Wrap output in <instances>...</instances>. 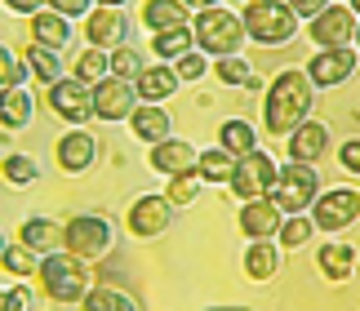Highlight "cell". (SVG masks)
Returning a JSON list of instances; mask_svg holds the SVG:
<instances>
[{"label": "cell", "mask_w": 360, "mask_h": 311, "mask_svg": "<svg viewBox=\"0 0 360 311\" xmlns=\"http://www.w3.org/2000/svg\"><path fill=\"white\" fill-rule=\"evenodd\" d=\"M116 240H120V231H116V222L107 214H76V218L63 222V249L76 253V258H85L89 267L112 258Z\"/></svg>", "instance_id": "5b68a950"}, {"label": "cell", "mask_w": 360, "mask_h": 311, "mask_svg": "<svg viewBox=\"0 0 360 311\" xmlns=\"http://www.w3.org/2000/svg\"><path fill=\"white\" fill-rule=\"evenodd\" d=\"M27 32H32V40L36 45H49V49H67L72 45V18H67V13H58V9H36L32 18H27Z\"/></svg>", "instance_id": "603a6c76"}, {"label": "cell", "mask_w": 360, "mask_h": 311, "mask_svg": "<svg viewBox=\"0 0 360 311\" xmlns=\"http://www.w3.org/2000/svg\"><path fill=\"white\" fill-rule=\"evenodd\" d=\"M316 94L321 89L311 84V76L302 72V67L276 72L267 80V89H262V134L285 138L289 129H298V125L316 111Z\"/></svg>", "instance_id": "6da1fadb"}, {"label": "cell", "mask_w": 360, "mask_h": 311, "mask_svg": "<svg viewBox=\"0 0 360 311\" xmlns=\"http://www.w3.org/2000/svg\"><path fill=\"white\" fill-rule=\"evenodd\" d=\"M311 222L321 236H342L360 222V187H321L311 205Z\"/></svg>", "instance_id": "52a82bcc"}, {"label": "cell", "mask_w": 360, "mask_h": 311, "mask_svg": "<svg viewBox=\"0 0 360 311\" xmlns=\"http://www.w3.org/2000/svg\"><path fill=\"white\" fill-rule=\"evenodd\" d=\"M356 267H360V249L342 236H329L325 245L316 249V272H321L329 285H347L356 276Z\"/></svg>", "instance_id": "ac0fdd59"}, {"label": "cell", "mask_w": 360, "mask_h": 311, "mask_svg": "<svg viewBox=\"0 0 360 311\" xmlns=\"http://www.w3.org/2000/svg\"><path fill=\"white\" fill-rule=\"evenodd\" d=\"M80 311H143L134 293H124L120 285H94L85 298H80Z\"/></svg>", "instance_id": "4dcf8cb0"}, {"label": "cell", "mask_w": 360, "mask_h": 311, "mask_svg": "<svg viewBox=\"0 0 360 311\" xmlns=\"http://www.w3.org/2000/svg\"><path fill=\"white\" fill-rule=\"evenodd\" d=\"M338 169L352 174V178H360V134L347 138V143H338Z\"/></svg>", "instance_id": "b9f144b4"}, {"label": "cell", "mask_w": 360, "mask_h": 311, "mask_svg": "<svg viewBox=\"0 0 360 311\" xmlns=\"http://www.w3.org/2000/svg\"><path fill=\"white\" fill-rule=\"evenodd\" d=\"M98 156H103V143H98V134L89 129V125H67V134L53 143V165L63 169V174H89L94 165H98Z\"/></svg>", "instance_id": "7c38bea8"}, {"label": "cell", "mask_w": 360, "mask_h": 311, "mask_svg": "<svg viewBox=\"0 0 360 311\" xmlns=\"http://www.w3.org/2000/svg\"><path fill=\"white\" fill-rule=\"evenodd\" d=\"M5 245H9V236H5V231H0V253H5Z\"/></svg>", "instance_id": "f907efd6"}, {"label": "cell", "mask_w": 360, "mask_h": 311, "mask_svg": "<svg viewBox=\"0 0 360 311\" xmlns=\"http://www.w3.org/2000/svg\"><path fill=\"white\" fill-rule=\"evenodd\" d=\"M187 49H196L191 23H187V27H169V32H151V53H147V58H156V63H174V58H183Z\"/></svg>", "instance_id": "83f0119b"}, {"label": "cell", "mask_w": 360, "mask_h": 311, "mask_svg": "<svg viewBox=\"0 0 360 311\" xmlns=\"http://www.w3.org/2000/svg\"><path fill=\"white\" fill-rule=\"evenodd\" d=\"M245 5H262V0H240V9H245Z\"/></svg>", "instance_id": "f5cc1de1"}, {"label": "cell", "mask_w": 360, "mask_h": 311, "mask_svg": "<svg viewBox=\"0 0 360 311\" xmlns=\"http://www.w3.org/2000/svg\"><path fill=\"white\" fill-rule=\"evenodd\" d=\"M231 169H236V156H231L227 147H205L196 156V174L205 178V187H227L231 182Z\"/></svg>", "instance_id": "4316f807"}, {"label": "cell", "mask_w": 360, "mask_h": 311, "mask_svg": "<svg viewBox=\"0 0 360 311\" xmlns=\"http://www.w3.org/2000/svg\"><path fill=\"white\" fill-rule=\"evenodd\" d=\"M258 134L262 129H254L245 116H231V120L218 125V147H227L231 156H249V151L258 147Z\"/></svg>", "instance_id": "f546056e"}, {"label": "cell", "mask_w": 360, "mask_h": 311, "mask_svg": "<svg viewBox=\"0 0 360 311\" xmlns=\"http://www.w3.org/2000/svg\"><path fill=\"white\" fill-rule=\"evenodd\" d=\"M210 76L218 84H227V89H245V84L254 80V63H249L245 53H223V58H214Z\"/></svg>", "instance_id": "e575fe53"}, {"label": "cell", "mask_w": 360, "mask_h": 311, "mask_svg": "<svg viewBox=\"0 0 360 311\" xmlns=\"http://www.w3.org/2000/svg\"><path fill=\"white\" fill-rule=\"evenodd\" d=\"M0 311H36V298L27 289V280H13V285L0 289Z\"/></svg>", "instance_id": "60d3db41"}, {"label": "cell", "mask_w": 360, "mask_h": 311, "mask_svg": "<svg viewBox=\"0 0 360 311\" xmlns=\"http://www.w3.org/2000/svg\"><path fill=\"white\" fill-rule=\"evenodd\" d=\"M205 196V178L191 169V174H174V178H165V201H169L174 209H191Z\"/></svg>", "instance_id": "d590c367"}, {"label": "cell", "mask_w": 360, "mask_h": 311, "mask_svg": "<svg viewBox=\"0 0 360 311\" xmlns=\"http://www.w3.org/2000/svg\"><path fill=\"white\" fill-rule=\"evenodd\" d=\"M281 262H285V249L276 240H249L245 253H240V267L254 285H267V280L281 276Z\"/></svg>", "instance_id": "7402d4cb"}, {"label": "cell", "mask_w": 360, "mask_h": 311, "mask_svg": "<svg viewBox=\"0 0 360 311\" xmlns=\"http://www.w3.org/2000/svg\"><path fill=\"white\" fill-rule=\"evenodd\" d=\"M302 72L311 76L316 89H338L360 72V49L356 45H338V49H316Z\"/></svg>", "instance_id": "4fadbf2b"}, {"label": "cell", "mask_w": 360, "mask_h": 311, "mask_svg": "<svg viewBox=\"0 0 360 311\" xmlns=\"http://www.w3.org/2000/svg\"><path fill=\"white\" fill-rule=\"evenodd\" d=\"M321 174L316 165H298V160H285L281 174H276V187H271V201L281 205V214H311L316 196H321Z\"/></svg>", "instance_id": "8992f818"}, {"label": "cell", "mask_w": 360, "mask_h": 311, "mask_svg": "<svg viewBox=\"0 0 360 311\" xmlns=\"http://www.w3.org/2000/svg\"><path fill=\"white\" fill-rule=\"evenodd\" d=\"M13 240H22L32 253H53V249H63V222H53V218H45V214H32V218H22V227H18V236Z\"/></svg>", "instance_id": "d4e9b609"}, {"label": "cell", "mask_w": 360, "mask_h": 311, "mask_svg": "<svg viewBox=\"0 0 360 311\" xmlns=\"http://www.w3.org/2000/svg\"><path fill=\"white\" fill-rule=\"evenodd\" d=\"M311 236H321L316 222H311V214H285L281 231H276V245H281L285 253H298V249L311 245Z\"/></svg>", "instance_id": "d6a6232c"}, {"label": "cell", "mask_w": 360, "mask_h": 311, "mask_svg": "<svg viewBox=\"0 0 360 311\" xmlns=\"http://www.w3.org/2000/svg\"><path fill=\"white\" fill-rule=\"evenodd\" d=\"M138 107V89L134 80H120V76H103L94 84V120H107V125H120L129 120V111Z\"/></svg>", "instance_id": "9a60e30c"}, {"label": "cell", "mask_w": 360, "mask_h": 311, "mask_svg": "<svg viewBox=\"0 0 360 311\" xmlns=\"http://www.w3.org/2000/svg\"><path fill=\"white\" fill-rule=\"evenodd\" d=\"M183 5L196 13V9H210V5H227V0H183Z\"/></svg>", "instance_id": "bcb514c9"}, {"label": "cell", "mask_w": 360, "mask_h": 311, "mask_svg": "<svg viewBox=\"0 0 360 311\" xmlns=\"http://www.w3.org/2000/svg\"><path fill=\"white\" fill-rule=\"evenodd\" d=\"M347 5H352V9H356V18H360V0H347Z\"/></svg>", "instance_id": "816d5d0a"}, {"label": "cell", "mask_w": 360, "mask_h": 311, "mask_svg": "<svg viewBox=\"0 0 360 311\" xmlns=\"http://www.w3.org/2000/svg\"><path fill=\"white\" fill-rule=\"evenodd\" d=\"M0 178L9 187H36L40 182V160L27 151H13V156H0Z\"/></svg>", "instance_id": "836d02e7"}, {"label": "cell", "mask_w": 360, "mask_h": 311, "mask_svg": "<svg viewBox=\"0 0 360 311\" xmlns=\"http://www.w3.org/2000/svg\"><path fill=\"white\" fill-rule=\"evenodd\" d=\"M27 80H32V72H27L22 49L13 53L5 40H0V89H9V84H27Z\"/></svg>", "instance_id": "f35d334b"}, {"label": "cell", "mask_w": 360, "mask_h": 311, "mask_svg": "<svg viewBox=\"0 0 360 311\" xmlns=\"http://www.w3.org/2000/svg\"><path fill=\"white\" fill-rule=\"evenodd\" d=\"M276 174H281V160H276L271 151L254 147L249 156H236V169H231L227 191L236 196V201H258V196H271Z\"/></svg>", "instance_id": "ba28073f"}, {"label": "cell", "mask_w": 360, "mask_h": 311, "mask_svg": "<svg viewBox=\"0 0 360 311\" xmlns=\"http://www.w3.org/2000/svg\"><path fill=\"white\" fill-rule=\"evenodd\" d=\"M98 5H116V9H124V5H129V0H98Z\"/></svg>", "instance_id": "c3c4849f"}, {"label": "cell", "mask_w": 360, "mask_h": 311, "mask_svg": "<svg viewBox=\"0 0 360 311\" xmlns=\"http://www.w3.org/2000/svg\"><path fill=\"white\" fill-rule=\"evenodd\" d=\"M191 36H196V49L210 53V58H223V53H240L245 49V18L240 9L231 5H210L191 13Z\"/></svg>", "instance_id": "3957f363"}, {"label": "cell", "mask_w": 360, "mask_h": 311, "mask_svg": "<svg viewBox=\"0 0 360 311\" xmlns=\"http://www.w3.org/2000/svg\"><path fill=\"white\" fill-rule=\"evenodd\" d=\"M134 89H138V103H169V98L183 89V80H178L174 63H156V58H147V67L134 76Z\"/></svg>", "instance_id": "44dd1931"}, {"label": "cell", "mask_w": 360, "mask_h": 311, "mask_svg": "<svg viewBox=\"0 0 360 311\" xmlns=\"http://www.w3.org/2000/svg\"><path fill=\"white\" fill-rule=\"evenodd\" d=\"M196 156H200V147H191L187 138L169 134V138H160L156 147H147V165L156 169L160 178H174V174H191V169H196Z\"/></svg>", "instance_id": "d6986e66"}, {"label": "cell", "mask_w": 360, "mask_h": 311, "mask_svg": "<svg viewBox=\"0 0 360 311\" xmlns=\"http://www.w3.org/2000/svg\"><path fill=\"white\" fill-rule=\"evenodd\" d=\"M129 40V18L124 9L116 5H94L85 13V45H98V49H116Z\"/></svg>", "instance_id": "e0dca14e"}, {"label": "cell", "mask_w": 360, "mask_h": 311, "mask_svg": "<svg viewBox=\"0 0 360 311\" xmlns=\"http://www.w3.org/2000/svg\"><path fill=\"white\" fill-rule=\"evenodd\" d=\"M174 214L178 209L165 201V191H143V196L129 201V209H124V231L134 240H160V236H169Z\"/></svg>", "instance_id": "9c48e42d"}, {"label": "cell", "mask_w": 360, "mask_h": 311, "mask_svg": "<svg viewBox=\"0 0 360 311\" xmlns=\"http://www.w3.org/2000/svg\"><path fill=\"white\" fill-rule=\"evenodd\" d=\"M32 120H36V94L27 89V84H9V89H0V129L18 134Z\"/></svg>", "instance_id": "cb8c5ba5"}, {"label": "cell", "mask_w": 360, "mask_h": 311, "mask_svg": "<svg viewBox=\"0 0 360 311\" xmlns=\"http://www.w3.org/2000/svg\"><path fill=\"white\" fill-rule=\"evenodd\" d=\"M0 272H5L9 280H36V272H40V253H32L22 240H9L5 253H0Z\"/></svg>", "instance_id": "1f68e13d"}, {"label": "cell", "mask_w": 360, "mask_h": 311, "mask_svg": "<svg viewBox=\"0 0 360 311\" xmlns=\"http://www.w3.org/2000/svg\"><path fill=\"white\" fill-rule=\"evenodd\" d=\"M0 5L13 9V13H22V18H32V13H36V9H45L49 0H0Z\"/></svg>", "instance_id": "f6af8a7d"}, {"label": "cell", "mask_w": 360, "mask_h": 311, "mask_svg": "<svg viewBox=\"0 0 360 311\" xmlns=\"http://www.w3.org/2000/svg\"><path fill=\"white\" fill-rule=\"evenodd\" d=\"M356 9L347 5V0H334L329 9H321L316 18L302 23V32H307V40L316 49H338V45H356Z\"/></svg>", "instance_id": "8fae6325"}, {"label": "cell", "mask_w": 360, "mask_h": 311, "mask_svg": "<svg viewBox=\"0 0 360 311\" xmlns=\"http://www.w3.org/2000/svg\"><path fill=\"white\" fill-rule=\"evenodd\" d=\"M281 205L271 201V196H258V201H240L236 209V227L245 240H276V231H281Z\"/></svg>", "instance_id": "2e32d148"}, {"label": "cell", "mask_w": 360, "mask_h": 311, "mask_svg": "<svg viewBox=\"0 0 360 311\" xmlns=\"http://www.w3.org/2000/svg\"><path fill=\"white\" fill-rule=\"evenodd\" d=\"M129 134L138 138L143 147H156L160 138H169L174 134V116H169V103H138L129 111Z\"/></svg>", "instance_id": "ffe728a7"}, {"label": "cell", "mask_w": 360, "mask_h": 311, "mask_svg": "<svg viewBox=\"0 0 360 311\" xmlns=\"http://www.w3.org/2000/svg\"><path fill=\"white\" fill-rule=\"evenodd\" d=\"M262 89H267V80H262V76L254 72V80H249V84H245V94H258V98H262Z\"/></svg>", "instance_id": "7dc6e473"}, {"label": "cell", "mask_w": 360, "mask_h": 311, "mask_svg": "<svg viewBox=\"0 0 360 311\" xmlns=\"http://www.w3.org/2000/svg\"><path fill=\"white\" fill-rule=\"evenodd\" d=\"M107 63H112V76H120V80H134V76L147 67V53H138V49L129 45V40H124V45L107 49Z\"/></svg>", "instance_id": "74e56055"}, {"label": "cell", "mask_w": 360, "mask_h": 311, "mask_svg": "<svg viewBox=\"0 0 360 311\" xmlns=\"http://www.w3.org/2000/svg\"><path fill=\"white\" fill-rule=\"evenodd\" d=\"M210 67H214V58H210V53H200V49H187L183 58H174V72H178L183 84H200L205 76H210Z\"/></svg>", "instance_id": "ab89813d"}, {"label": "cell", "mask_w": 360, "mask_h": 311, "mask_svg": "<svg viewBox=\"0 0 360 311\" xmlns=\"http://www.w3.org/2000/svg\"><path fill=\"white\" fill-rule=\"evenodd\" d=\"M72 76H80L85 84H98L103 76H112V63H107V49H98V45H85L72 58Z\"/></svg>", "instance_id": "8d00e7d4"}, {"label": "cell", "mask_w": 360, "mask_h": 311, "mask_svg": "<svg viewBox=\"0 0 360 311\" xmlns=\"http://www.w3.org/2000/svg\"><path fill=\"white\" fill-rule=\"evenodd\" d=\"M245 36L262 49H281L302 32V18L289 9V0H262V5H245Z\"/></svg>", "instance_id": "277c9868"}, {"label": "cell", "mask_w": 360, "mask_h": 311, "mask_svg": "<svg viewBox=\"0 0 360 311\" xmlns=\"http://www.w3.org/2000/svg\"><path fill=\"white\" fill-rule=\"evenodd\" d=\"M205 311H249V307H205Z\"/></svg>", "instance_id": "681fc988"}, {"label": "cell", "mask_w": 360, "mask_h": 311, "mask_svg": "<svg viewBox=\"0 0 360 311\" xmlns=\"http://www.w3.org/2000/svg\"><path fill=\"white\" fill-rule=\"evenodd\" d=\"M329 5H334V0H289V9H294L302 23H307V18H316V13H321V9H329Z\"/></svg>", "instance_id": "ee69618b"}, {"label": "cell", "mask_w": 360, "mask_h": 311, "mask_svg": "<svg viewBox=\"0 0 360 311\" xmlns=\"http://www.w3.org/2000/svg\"><path fill=\"white\" fill-rule=\"evenodd\" d=\"M40 293H45L49 303H58V307H80V298L94 289V272H89V262L85 258H76V253H67V249H53L40 258Z\"/></svg>", "instance_id": "7a4b0ae2"}, {"label": "cell", "mask_w": 360, "mask_h": 311, "mask_svg": "<svg viewBox=\"0 0 360 311\" xmlns=\"http://www.w3.org/2000/svg\"><path fill=\"white\" fill-rule=\"evenodd\" d=\"M98 5V0H49V9H58V13H67V18H85V13Z\"/></svg>", "instance_id": "7bdbcfd3"}, {"label": "cell", "mask_w": 360, "mask_h": 311, "mask_svg": "<svg viewBox=\"0 0 360 311\" xmlns=\"http://www.w3.org/2000/svg\"><path fill=\"white\" fill-rule=\"evenodd\" d=\"M22 58H27V72H32V80L36 84H53L58 76H67L63 72V49H49V45H27L22 49Z\"/></svg>", "instance_id": "f1b7e54d"}, {"label": "cell", "mask_w": 360, "mask_h": 311, "mask_svg": "<svg viewBox=\"0 0 360 311\" xmlns=\"http://www.w3.org/2000/svg\"><path fill=\"white\" fill-rule=\"evenodd\" d=\"M138 23H143L147 32H169V27H187L191 23V9L183 0H143Z\"/></svg>", "instance_id": "484cf974"}, {"label": "cell", "mask_w": 360, "mask_h": 311, "mask_svg": "<svg viewBox=\"0 0 360 311\" xmlns=\"http://www.w3.org/2000/svg\"><path fill=\"white\" fill-rule=\"evenodd\" d=\"M45 107L63 125H89L94 120V84H85L80 76H58L53 84H45Z\"/></svg>", "instance_id": "30bf717a"}, {"label": "cell", "mask_w": 360, "mask_h": 311, "mask_svg": "<svg viewBox=\"0 0 360 311\" xmlns=\"http://www.w3.org/2000/svg\"><path fill=\"white\" fill-rule=\"evenodd\" d=\"M356 49H360V23H356Z\"/></svg>", "instance_id": "db71d44e"}, {"label": "cell", "mask_w": 360, "mask_h": 311, "mask_svg": "<svg viewBox=\"0 0 360 311\" xmlns=\"http://www.w3.org/2000/svg\"><path fill=\"white\" fill-rule=\"evenodd\" d=\"M329 147H334V129H329L325 120H316V116H307L298 129L285 134V156L298 160V165H321L329 156Z\"/></svg>", "instance_id": "5bb4252c"}]
</instances>
